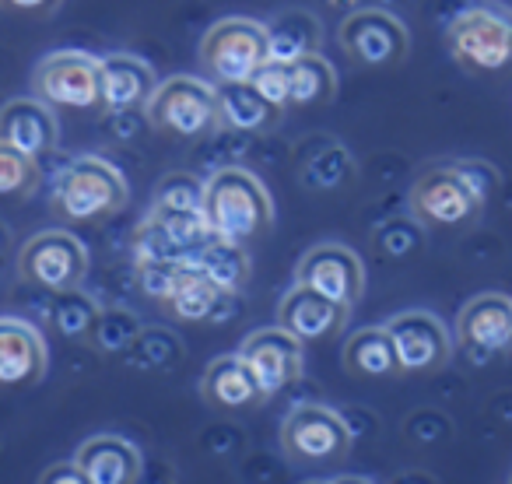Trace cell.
Instances as JSON below:
<instances>
[{"mask_svg":"<svg viewBox=\"0 0 512 484\" xmlns=\"http://www.w3.org/2000/svg\"><path fill=\"white\" fill-rule=\"evenodd\" d=\"M200 218L214 239L225 242H256L274 225V200L264 179L242 165H221L204 179Z\"/></svg>","mask_w":512,"mask_h":484,"instance_id":"1","label":"cell"},{"mask_svg":"<svg viewBox=\"0 0 512 484\" xmlns=\"http://www.w3.org/2000/svg\"><path fill=\"white\" fill-rule=\"evenodd\" d=\"M130 200L127 179L113 162L99 155H81L67 162L53 186V211L67 225H92L120 214Z\"/></svg>","mask_w":512,"mask_h":484,"instance_id":"2","label":"cell"},{"mask_svg":"<svg viewBox=\"0 0 512 484\" xmlns=\"http://www.w3.org/2000/svg\"><path fill=\"white\" fill-rule=\"evenodd\" d=\"M144 120L162 134L179 137V141H204L218 130L214 85L190 78V74L162 81L144 102Z\"/></svg>","mask_w":512,"mask_h":484,"instance_id":"3","label":"cell"},{"mask_svg":"<svg viewBox=\"0 0 512 484\" xmlns=\"http://www.w3.org/2000/svg\"><path fill=\"white\" fill-rule=\"evenodd\" d=\"M449 53L467 71H502L512 57V22L502 4H474L449 22Z\"/></svg>","mask_w":512,"mask_h":484,"instance_id":"4","label":"cell"},{"mask_svg":"<svg viewBox=\"0 0 512 484\" xmlns=\"http://www.w3.org/2000/svg\"><path fill=\"white\" fill-rule=\"evenodd\" d=\"M18 274L25 285H36L50 295L81 288L88 278V250L85 242L64 228L36 232L18 253Z\"/></svg>","mask_w":512,"mask_h":484,"instance_id":"5","label":"cell"},{"mask_svg":"<svg viewBox=\"0 0 512 484\" xmlns=\"http://www.w3.org/2000/svg\"><path fill=\"white\" fill-rule=\"evenodd\" d=\"M200 64L218 85L249 81L260 64H267V32L264 22L253 18H221L211 25L200 43Z\"/></svg>","mask_w":512,"mask_h":484,"instance_id":"6","label":"cell"},{"mask_svg":"<svg viewBox=\"0 0 512 484\" xmlns=\"http://www.w3.org/2000/svg\"><path fill=\"white\" fill-rule=\"evenodd\" d=\"M32 92L43 106L88 113L99 109V57L81 50L50 53L36 64Z\"/></svg>","mask_w":512,"mask_h":484,"instance_id":"7","label":"cell"},{"mask_svg":"<svg viewBox=\"0 0 512 484\" xmlns=\"http://www.w3.org/2000/svg\"><path fill=\"white\" fill-rule=\"evenodd\" d=\"M281 449L295 463H334L351 449L341 411L327 404H299L281 421Z\"/></svg>","mask_w":512,"mask_h":484,"instance_id":"8","label":"cell"},{"mask_svg":"<svg viewBox=\"0 0 512 484\" xmlns=\"http://www.w3.org/2000/svg\"><path fill=\"white\" fill-rule=\"evenodd\" d=\"M411 218L421 228H456L477 221V214L484 211V204L474 193L463 186V179L453 172V165L442 162L425 169L411 186Z\"/></svg>","mask_w":512,"mask_h":484,"instance_id":"9","label":"cell"},{"mask_svg":"<svg viewBox=\"0 0 512 484\" xmlns=\"http://www.w3.org/2000/svg\"><path fill=\"white\" fill-rule=\"evenodd\" d=\"M341 50L362 67H393L411 50V32L383 8H358L341 22Z\"/></svg>","mask_w":512,"mask_h":484,"instance_id":"10","label":"cell"},{"mask_svg":"<svg viewBox=\"0 0 512 484\" xmlns=\"http://www.w3.org/2000/svg\"><path fill=\"white\" fill-rule=\"evenodd\" d=\"M386 337L393 344L400 372H439L453 358V337L439 316L425 309H407L386 323Z\"/></svg>","mask_w":512,"mask_h":484,"instance_id":"11","label":"cell"},{"mask_svg":"<svg viewBox=\"0 0 512 484\" xmlns=\"http://www.w3.org/2000/svg\"><path fill=\"white\" fill-rule=\"evenodd\" d=\"M295 285L351 309L365 292V264L355 250H348L341 242H320L299 260Z\"/></svg>","mask_w":512,"mask_h":484,"instance_id":"12","label":"cell"},{"mask_svg":"<svg viewBox=\"0 0 512 484\" xmlns=\"http://www.w3.org/2000/svg\"><path fill=\"white\" fill-rule=\"evenodd\" d=\"M239 358L264 400L278 397L302 376V344L281 327L253 330L242 341Z\"/></svg>","mask_w":512,"mask_h":484,"instance_id":"13","label":"cell"},{"mask_svg":"<svg viewBox=\"0 0 512 484\" xmlns=\"http://www.w3.org/2000/svg\"><path fill=\"white\" fill-rule=\"evenodd\" d=\"M456 341L474 365L505 355L512 348V302L502 292H484L470 299L456 316Z\"/></svg>","mask_w":512,"mask_h":484,"instance_id":"14","label":"cell"},{"mask_svg":"<svg viewBox=\"0 0 512 484\" xmlns=\"http://www.w3.org/2000/svg\"><path fill=\"white\" fill-rule=\"evenodd\" d=\"M46 341L36 323L22 316H0V390L36 386L46 376Z\"/></svg>","mask_w":512,"mask_h":484,"instance_id":"15","label":"cell"},{"mask_svg":"<svg viewBox=\"0 0 512 484\" xmlns=\"http://www.w3.org/2000/svg\"><path fill=\"white\" fill-rule=\"evenodd\" d=\"M60 141V123L50 106L39 99H11L0 106V144L22 151L25 158L39 162Z\"/></svg>","mask_w":512,"mask_h":484,"instance_id":"16","label":"cell"},{"mask_svg":"<svg viewBox=\"0 0 512 484\" xmlns=\"http://www.w3.org/2000/svg\"><path fill=\"white\" fill-rule=\"evenodd\" d=\"M74 467L81 470L85 484H137L144 470V456L123 435H92L74 453Z\"/></svg>","mask_w":512,"mask_h":484,"instance_id":"17","label":"cell"},{"mask_svg":"<svg viewBox=\"0 0 512 484\" xmlns=\"http://www.w3.org/2000/svg\"><path fill=\"white\" fill-rule=\"evenodd\" d=\"M351 309L337 306V302L323 299V295L309 292V288L295 285L285 292L278 306V327L288 330L299 344L306 341H327V337L341 334L348 323Z\"/></svg>","mask_w":512,"mask_h":484,"instance_id":"18","label":"cell"},{"mask_svg":"<svg viewBox=\"0 0 512 484\" xmlns=\"http://www.w3.org/2000/svg\"><path fill=\"white\" fill-rule=\"evenodd\" d=\"M155 85V71L141 57L109 53V57L99 60V109H106V113L144 109Z\"/></svg>","mask_w":512,"mask_h":484,"instance_id":"19","label":"cell"},{"mask_svg":"<svg viewBox=\"0 0 512 484\" xmlns=\"http://www.w3.org/2000/svg\"><path fill=\"white\" fill-rule=\"evenodd\" d=\"M299 179L306 190L313 193H334L341 186L355 183L358 165L351 158V151L344 144H337L334 137H316V141H306L299 151Z\"/></svg>","mask_w":512,"mask_h":484,"instance_id":"20","label":"cell"},{"mask_svg":"<svg viewBox=\"0 0 512 484\" xmlns=\"http://www.w3.org/2000/svg\"><path fill=\"white\" fill-rule=\"evenodd\" d=\"M214 113H218V127L228 134H267L278 127L281 109L267 106L260 95L249 88V81H232V85L214 88Z\"/></svg>","mask_w":512,"mask_h":484,"instance_id":"21","label":"cell"},{"mask_svg":"<svg viewBox=\"0 0 512 484\" xmlns=\"http://www.w3.org/2000/svg\"><path fill=\"white\" fill-rule=\"evenodd\" d=\"M264 32H267V60L271 64H292V60L309 57V53H320L323 43V22L313 11H302V8H288L281 15H274L264 25Z\"/></svg>","mask_w":512,"mask_h":484,"instance_id":"22","label":"cell"},{"mask_svg":"<svg viewBox=\"0 0 512 484\" xmlns=\"http://www.w3.org/2000/svg\"><path fill=\"white\" fill-rule=\"evenodd\" d=\"M225 299L228 295H221L218 288L190 264V260H183V264H176V271H172V285H169V295H165V306H169V313L183 323H204V320L218 323L221 302Z\"/></svg>","mask_w":512,"mask_h":484,"instance_id":"23","label":"cell"},{"mask_svg":"<svg viewBox=\"0 0 512 484\" xmlns=\"http://www.w3.org/2000/svg\"><path fill=\"white\" fill-rule=\"evenodd\" d=\"M200 393H204L207 404L221 407V411H242V407L264 404L256 383L249 379L246 365L239 355H221L200 376Z\"/></svg>","mask_w":512,"mask_h":484,"instance_id":"24","label":"cell"},{"mask_svg":"<svg viewBox=\"0 0 512 484\" xmlns=\"http://www.w3.org/2000/svg\"><path fill=\"white\" fill-rule=\"evenodd\" d=\"M190 264L197 267V271L204 274V278L211 281L221 295H239L242 288H246V281H249V271H253L246 246H239V242L214 239V235L204 242V246H200L197 253H193Z\"/></svg>","mask_w":512,"mask_h":484,"instance_id":"25","label":"cell"},{"mask_svg":"<svg viewBox=\"0 0 512 484\" xmlns=\"http://www.w3.org/2000/svg\"><path fill=\"white\" fill-rule=\"evenodd\" d=\"M344 369L351 376L362 379H390L397 376V358H393V344L383 327H362L344 341Z\"/></svg>","mask_w":512,"mask_h":484,"instance_id":"26","label":"cell"},{"mask_svg":"<svg viewBox=\"0 0 512 484\" xmlns=\"http://www.w3.org/2000/svg\"><path fill=\"white\" fill-rule=\"evenodd\" d=\"M337 92V71L320 57L309 53L288 64V102L292 106H327Z\"/></svg>","mask_w":512,"mask_h":484,"instance_id":"27","label":"cell"},{"mask_svg":"<svg viewBox=\"0 0 512 484\" xmlns=\"http://www.w3.org/2000/svg\"><path fill=\"white\" fill-rule=\"evenodd\" d=\"M183 341L165 327H141L130 348L123 351V362L137 372H172L183 362Z\"/></svg>","mask_w":512,"mask_h":484,"instance_id":"28","label":"cell"},{"mask_svg":"<svg viewBox=\"0 0 512 484\" xmlns=\"http://www.w3.org/2000/svg\"><path fill=\"white\" fill-rule=\"evenodd\" d=\"M99 309H102L99 302L88 292H81V288L60 292V295H53V302H50V327L57 330L60 337H67V341H81V337H88V330H92Z\"/></svg>","mask_w":512,"mask_h":484,"instance_id":"29","label":"cell"},{"mask_svg":"<svg viewBox=\"0 0 512 484\" xmlns=\"http://www.w3.org/2000/svg\"><path fill=\"white\" fill-rule=\"evenodd\" d=\"M141 327H144V323H141V316H137V313L120 309V306H109V309H99L92 330H88V341H92L102 355H123Z\"/></svg>","mask_w":512,"mask_h":484,"instance_id":"30","label":"cell"},{"mask_svg":"<svg viewBox=\"0 0 512 484\" xmlns=\"http://www.w3.org/2000/svg\"><path fill=\"white\" fill-rule=\"evenodd\" d=\"M148 218L155 221L165 235H169V242L183 253L186 260H190L193 253L211 239V232H207L200 211H169V207H151Z\"/></svg>","mask_w":512,"mask_h":484,"instance_id":"31","label":"cell"},{"mask_svg":"<svg viewBox=\"0 0 512 484\" xmlns=\"http://www.w3.org/2000/svg\"><path fill=\"white\" fill-rule=\"evenodd\" d=\"M39 162L25 158L22 151L0 144V200H25L39 186Z\"/></svg>","mask_w":512,"mask_h":484,"instance_id":"32","label":"cell"},{"mask_svg":"<svg viewBox=\"0 0 512 484\" xmlns=\"http://www.w3.org/2000/svg\"><path fill=\"white\" fill-rule=\"evenodd\" d=\"M372 246L386 260H407L414 253H421V246H425V228L414 218H390L372 232Z\"/></svg>","mask_w":512,"mask_h":484,"instance_id":"33","label":"cell"},{"mask_svg":"<svg viewBox=\"0 0 512 484\" xmlns=\"http://www.w3.org/2000/svg\"><path fill=\"white\" fill-rule=\"evenodd\" d=\"M200 197H204V179L193 172H169L158 179L151 207H169V211H200Z\"/></svg>","mask_w":512,"mask_h":484,"instance_id":"34","label":"cell"},{"mask_svg":"<svg viewBox=\"0 0 512 484\" xmlns=\"http://www.w3.org/2000/svg\"><path fill=\"white\" fill-rule=\"evenodd\" d=\"M134 257L137 264H183V253L169 242V235L155 225L151 218H144L134 232Z\"/></svg>","mask_w":512,"mask_h":484,"instance_id":"35","label":"cell"},{"mask_svg":"<svg viewBox=\"0 0 512 484\" xmlns=\"http://www.w3.org/2000/svg\"><path fill=\"white\" fill-rule=\"evenodd\" d=\"M449 165H453V172L463 179V186H467V190L474 193L484 207H488V200L495 197L498 186H502V176H498L495 165L481 162V158H460V162H449Z\"/></svg>","mask_w":512,"mask_h":484,"instance_id":"36","label":"cell"},{"mask_svg":"<svg viewBox=\"0 0 512 484\" xmlns=\"http://www.w3.org/2000/svg\"><path fill=\"white\" fill-rule=\"evenodd\" d=\"M404 435L411 442H418V446H439V442L453 439V421L442 411H435V407H421V411H414L407 418Z\"/></svg>","mask_w":512,"mask_h":484,"instance_id":"37","label":"cell"},{"mask_svg":"<svg viewBox=\"0 0 512 484\" xmlns=\"http://www.w3.org/2000/svg\"><path fill=\"white\" fill-rule=\"evenodd\" d=\"M249 88H253L267 106L281 109V113L292 106V102H288V64H271V60L260 64L253 71V78H249Z\"/></svg>","mask_w":512,"mask_h":484,"instance_id":"38","label":"cell"},{"mask_svg":"<svg viewBox=\"0 0 512 484\" xmlns=\"http://www.w3.org/2000/svg\"><path fill=\"white\" fill-rule=\"evenodd\" d=\"M172 271H176V264H137V285H141V292L148 299L165 302L172 285Z\"/></svg>","mask_w":512,"mask_h":484,"instance_id":"39","label":"cell"},{"mask_svg":"<svg viewBox=\"0 0 512 484\" xmlns=\"http://www.w3.org/2000/svg\"><path fill=\"white\" fill-rule=\"evenodd\" d=\"M341 421H344V428H348L351 442H355V439H365V435H372V432L379 428L376 414L365 411V407H344V411H341Z\"/></svg>","mask_w":512,"mask_h":484,"instance_id":"40","label":"cell"},{"mask_svg":"<svg viewBox=\"0 0 512 484\" xmlns=\"http://www.w3.org/2000/svg\"><path fill=\"white\" fill-rule=\"evenodd\" d=\"M64 0H0V11H15V15L29 18H50L57 15V8Z\"/></svg>","mask_w":512,"mask_h":484,"instance_id":"41","label":"cell"},{"mask_svg":"<svg viewBox=\"0 0 512 484\" xmlns=\"http://www.w3.org/2000/svg\"><path fill=\"white\" fill-rule=\"evenodd\" d=\"M39 484H85V477H81V470L74 463H53V467L43 470Z\"/></svg>","mask_w":512,"mask_h":484,"instance_id":"42","label":"cell"},{"mask_svg":"<svg viewBox=\"0 0 512 484\" xmlns=\"http://www.w3.org/2000/svg\"><path fill=\"white\" fill-rule=\"evenodd\" d=\"M137 109H127V113H113V134L116 137H123V141H127V137H134L137 130H141V120H137Z\"/></svg>","mask_w":512,"mask_h":484,"instance_id":"43","label":"cell"},{"mask_svg":"<svg viewBox=\"0 0 512 484\" xmlns=\"http://www.w3.org/2000/svg\"><path fill=\"white\" fill-rule=\"evenodd\" d=\"M390 484H439L432 474H421V470H411V474H400L397 481H390Z\"/></svg>","mask_w":512,"mask_h":484,"instance_id":"44","label":"cell"},{"mask_svg":"<svg viewBox=\"0 0 512 484\" xmlns=\"http://www.w3.org/2000/svg\"><path fill=\"white\" fill-rule=\"evenodd\" d=\"M330 8H337V11H344V15H351V11H358L362 8V0H327Z\"/></svg>","mask_w":512,"mask_h":484,"instance_id":"45","label":"cell"},{"mask_svg":"<svg viewBox=\"0 0 512 484\" xmlns=\"http://www.w3.org/2000/svg\"><path fill=\"white\" fill-rule=\"evenodd\" d=\"M330 484H372L369 477H358V474H348V477H334Z\"/></svg>","mask_w":512,"mask_h":484,"instance_id":"46","label":"cell"},{"mask_svg":"<svg viewBox=\"0 0 512 484\" xmlns=\"http://www.w3.org/2000/svg\"><path fill=\"white\" fill-rule=\"evenodd\" d=\"M8 242H11V232H8V225H4V221H0V257H4V253H8Z\"/></svg>","mask_w":512,"mask_h":484,"instance_id":"47","label":"cell"},{"mask_svg":"<svg viewBox=\"0 0 512 484\" xmlns=\"http://www.w3.org/2000/svg\"><path fill=\"white\" fill-rule=\"evenodd\" d=\"M306 484H330V481H306Z\"/></svg>","mask_w":512,"mask_h":484,"instance_id":"48","label":"cell"}]
</instances>
